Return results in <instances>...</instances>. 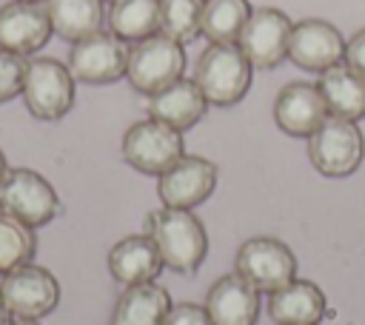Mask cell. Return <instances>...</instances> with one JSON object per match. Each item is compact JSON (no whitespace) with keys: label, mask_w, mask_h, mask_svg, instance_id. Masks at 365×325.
<instances>
[{"label":"cell","mask_w":365,"mask_h":325,"mask_svg":"<svg viewBox=\"0 0 365 325\" xmlns=\"http://www.w3.org/2000/svg\"><path fill=\"white\" fill-rule=\"evenodd\" d=\"M145 234L157 245L163 265L174 274H197L208 257V231L191 208H157L145 217Z\"/></svg>","instance_id":"obj_1"},{"label":"cell","mask_w":365,"mask_h":325,"mask_svg":"<svg viewBox=\"0 0 365 325\" xmlns=\"http://www.w3.org/2000/svg\"><path fill=\"white\" fill-rule=\"evenodd\" d=\"M197 88L208 100V105H237L254 80V66L245 60L237 43H208L205 51L194 63Z\"/></svg>","instance_id":"obj_2"},{"label":"cell","mask_w":365,"mask_h":325,"mask_svg":"<svg viewBox=\"0 0 365 325\" xmlns=\"http://www.w3.org/2000/svg\"><path fill=\"white\" fill-rule=\"evenodd\" d=\"M185 74V46L165 34H151L145 40H137L128 46V63H125V80L128 86L151 97L171 83L182 80Z\"/></svg>","instance_id":"obj_3"},{"label":"cell","mask_w":365,"mask_h":325,"mask_svg":"<svg viewBox=\"0 0 365 325\" xmlns=\"http://www.w3.org/2000/svg\"><path fill=\"white\" fill-rule=\"evenodd\" d=\"M74 74L66 63L54 57H31L26 60V77H23V103L34 120H63L74 105Z\"/></svg>","instance_id":"obj_4"},{"label":"cell","mask_w":365,"mask_h":325,"mask_svg":"<svg viewBox=\"0 0 365 325\" xmlns=\"http://www.w3.org/2000/svg\"><path fill=\"white\" fill-rule=\"evenodd\" d=\"M63 202L54 185L31 168H9L0 180V214H9L29 228H43L60 217Z\"/></svg>","instance_id":"obj_5"},{"label":"cell","mask_w":365,"mask_h":325,"mask_svg":"<svg viewBox=\"0 0 365 325\" xmlns=\"http://www.w3.org/2000/svg\"><path fill=\"white\" fill-rule=\"evenodd\" d=\"M308 157L311 165L331 180L351 177L365 157V137L354 120L325 117V123L308 137Z\"/></svg>","instance_id":"obj_6"},{"label":"cell","mask_w":365,"mask_h":325,"mask_svg":"<svg viewBox=\"0 0 365 325\" xmlns=\"http://www.w3.org/2000/svg\"><path fill=\"white\" fill-rule=\"evenodd\" d=\"M120 154L134 171L160 177L165 168H171L185 154V140H182V131L148 117L125 128Z\"/></svg>","instance_id":"obj_7"},{"label":"cell","mask_w":365,"mask_h":325,"mask_svg":"<svg viewBox=\"0 0 365 325\" xmlns=\"http://www.w3.org/2000/svg\"><path fill=\"white\" fill-rule=\"evenodd\" d=\"M234 271L259 294H274L297 279V257L282 239L257 234L237 248Z\"/></svg>","instance_id":"obj_8"},{"label":"cell","mask_w":365,"mask_h":325,"mask_svg":"<svg viewBox=\"0 0 365 325\" xmlns=\"http://www.w3.org/2000/svg\"><path fill=\"white\" fill-rule=\"evenodd\" d=\"M0 299L14 319H43L60 302V282L48 268L26 262L3 274Z\"/></svg>","instance_id":"obj_9"},{"label":"cell","mask_w":365,"mask_h":325,"mask_svg":"<svg viewBox=\"0 0 365 325\" xmlns=\"http://www.w3.org/2000/svg\"><path fill=\"white\" fill-rule=\"evenodd\" d=\"M125 63H128V43L120 40L117 34L100 29V31L71 43L66 66L77 83L108 86V83H117L120 77H125Z\"/></svg>","instance_id":"obj_10"},{"label":"cell","mask_w":365,"mask_h":325,"mask_svg":"<svg viewBox=\"0 0 365 325\" xmlns=\"http://www.w3.org/2000/svg\"><path fill=\"white\" fill-rule=\"evenodd\" d=\"M294 20L274 6H259L248 14L237 46L245 54V60L254 68H277L282 60H288V37H291Z\"/></svg>","instance_id":"obj_11"},{"label":"cell","mask_w":365,"mask_h":325,"mask_svg":"<svg viewBox=\"0 0 365 325\" xmlns=\"http://www.w3.org/2000/svg\"><path fill=\"white\" fill-rule=\"evenodd\" d=\"M288 60L302 71L319 74L345 60V37L331 20L322 17L297 20L288 37Z\"/></svg>","instance_id":"obj_12"},{"label":"cell","mask_w":365,"mask_h":325,"mask_svg":"<svg viewBox=\"0 0 365 325\" xmlns=\"http://www.w3.org/2000/svg\"><path fill=\"white\" fill-rule=\"evenodd\" d=\"M217 188V165L197 154H182L157 177V197L168 208H197Z\"/></svg>","instance_id":"obj_13"},{"label":"cell","mask_w":365,"mask_h":325,"mask_svg":"<svg viewBox=\"0 0 365 325\" xmlns=\"http://www.w3.org/2000/svg\"><path fill=\"white\" fill-rule=\"evenodd\" d=\"M51 20L46 3L37 0H9L0 6V48L20 57L37 54L51 40Z\"/></svg>","instance_id":"obj_14"},{"label":"cell","mask_w":365,"mask_h":325,"mask_svg":"<svg viewBox=\"0 0 365 325\" xmlns=\"http://www.w3.org/2000/svg\"><path fill=\"white\" fill-rule=\"evenodd\" d=\"M328 117V105L317 83L294 80L285 83L274 97V123L288 137H311Z\"/></svg>","instance_id":"obj_15"},{"label":"cell","mask_w":365,"mask_h":325,"mask_svg":"<svg viewBox=\"0 0 365 325\" xmlns=\"http://www.w3.org/2000/svg\"><path fill=\"white\" fill-rule=\"evenodd\" d=\"M205 308L214 325H257L259 291L248 285L237 271L222 274L205 294Z\"/></svg>","instance_id":"obj_16"},{"label":"cell","mask_w":365,"mask_h":325,"mask_svg":"<svg viewBox=\"0 0 365 325\" xmlns=\"http://www.w3.org/2000/svg\"><path fill=\"white\" fill-rule=\"evenodd\" d=\"M108 274L120 282V285H137V282H154L160 277L163 257L157 251V245L151 242L148 234H128L123 239H117L108 248L106 257Z\"/></svg>","instance_id":"obj_17"},{"label":"cell","mask_w":365,"mask_h":325,"mask_svg":"<svg viewBox=\"0 0 365 325\" xmlns=\"http://www.w3.org/2000/svg\"><path fill=\"white\" fill-rule=\"evenodd\" d=\"M268 316L274 325H319L331 316L325 291L311 279H291L279 291L268 294Z\"/></svg>","instance_id":"obj_18"},{"label":"cell","mask_w":365,"mask_h":325,"mask_svg":"<svg viewBox=\"0 0 365 325\" xmlns=\"http://www.w3.org/2000/svg\"><path fill=\"white\" fill-rule=\"evenodd\" d=\"M145 108H148V117H154V120H160L177 131H188L205 117L208 100L202 97V91L197 88L194 80L182 77V80L171 83L168 88L151 94Z\"/></svg>","instance_id":"obj_19"},{"label":"cell","mask_w":365,"mask_h":325,"mask_svg":"<svg viewBox=\"0 0 365 325\" xmlns=\"http://www.w3.org/2000/svg\"><path fill=\"white\" fill-rule=\"evenodd\" d=\"M171 311V296L157 282H137L125 285L117 296L108 325H165Z\"/></svg>","instance_id":"obj_20"},{"label":"cell","mask_w":365,"mask_h":325,"mask_svg":"<svg viewBox=\"0 0 365 325\" xmlns=\"http://www.w3.org/2000/svg\"><path fill=\"white\" fill-rule=\"evenodd\" d=\"M317 88L328 105L331 117L342 120H365V77H359L351 66L336 63L319 71Z\"/></svg>","instance_id":"obj_21"},{"label":"cell","mask_w":365,"mask_h":325,"mask_svg":"<svg viewBox=\"0 0 365 325\" xmlns=\"http://www.w3.org/2000/svg\"><path fill=\"white\" fill-rule=\"evenodd\" d=\"M43 3L51 20V31L66 43H77L103 29L106 20L103 0H43Z\"/></svg>","instance_id":"obj_22"},{"label":"cell","mask_w":365,"mask_h":325,"mask_svg":"<svg viewBox=\"0 0 365 325\" xmlns=\"http://www.w3.org/2000/svg\"><path fill=\"white\" fill-rule=\"evenodd\" d=\"M108 31L128 46L160 31V0H111L106 11Z\"/></svg>","instance_id":"obj_23"},{"label":"cell","mask_w":365,"mask_h":325,"mask_svg":"<svg viewBox=\"0 0 365 325\" xmlns=\"http://www.w3.org/2000/svg\"><path fill=\"white\" fill-rule=\"evenodd\" d=\"M251 11L248 0H202L200 34H205L208 43H237Z\"/></svg>","instance_id":"obj_24"},{"label":"cell","mask_w":365,"mask_h":325,"mask_svg":"<svg viewBox=\"0 0 365 325\" xmlns=\"http://www.w3.org/2000/svg\"><path fill=\"white\" fill-rule=\"evenodd\" d=\"M37 254V234L26 222L0 214V277L17 265L31 262Z\"/></svg>","instance_id":"obj_25"},{"label":"cell","mask_w":365,"mask_h":325,"mask_svg":"<svg viewBox=\"0 0 365 325\" xmlns=\"http://www.w3.org/2000/svg\"><path fill=\"white\" fill-rule=\"evenodd\" d=\"M202 0H160V34L188 46L200 37Z\"/></svg>","instance_id":"obj_26"},{"label":"cell","mask_w":365,"mask_h":325,"mask_svg":"<svg viewBox=\"0 0 365 325\" xmlns=\"http://www.w3.org/2000/svg\"><path fill=\"white\" fill-rule=\"evenodd\" d=\"M23 77H26V57L0 48V103L20 97Z\"/></svg>","instance_id":"obj_27"},{"label":"cell","mask_w":365,"mask_h":325,"mask_svg":"<svg viewBox=\"0 0 365 325\" xmlns=\"http://www.w3.org/2000/svg\"><path fill=\"white\" fill-rule=\"evenodd\" d=\"M165 325H214V319H211L208 308L200 302H177V305H171Z\"/></svg>","instance_id":"obj_28"},{"label":"cell","mask_w":365,"mask_h":325,"mask_svg":"<svg viewBox=\"0 0 365 325\" xmlns=\"http://www.w3.org/2000/svg\"><path fill=\"white\" fill-rule=\"evenodd\" d=\"M345 66H351L359 77H365V29L354 31L348 40H345Z\"/></svg>","instance_id":"obj_29"},{"label":"cell","mask_w":365,"mask_h":325,"mask_svg":"<svg viewBox=\"0 0 365 325\" xmlns=\"http://www.w3.org/2000/svg\"><path fill=\"white\" fill-rule=\"evenodd\" d=\"M11 322V314L6 311V305H3V299H0V325H9Z\"/></svg>","instance_id":"obj_30"},{"label":"cell","mask_w":365,"mask_h":325,"mask_svg":"<svg viewBox=\"0 0 365 325\" xmlns=\"http://www.w3.org/2000/svg\"><path fill=\"white\" fill-rule=\"evenodd\" d=\"M6 171H9V162H6V154H3V148H0V180L6 177Z\"/></svg>","instance_id":"obj_31"},{"label":"cell","mask_w":365,"mask_h":325,"mask_svg":"<svg viewBox=\"0 0 365 325\" xmlns=\"http://www.w3.org/2000/svg\"><path fill=\"white\" fill-rule=\"evenodd\" d=\"M9 325H40L37 319H11Z\"/></svg>","instance_id":"obj_32"},{"label":"cell","mask_w":365,"mask_h":325,"mask_svg":"<svg viewBox=\"0 0 365 325\" xmlns=\"http://www.w3.org/2000/svg\"><path fill=\"white\" fill-rule=\"evenodd\" d=\"M103 3H111V0H103Z\"/></svg>","instance_id":"obj_33"},{"label":"cell","mask_w":365,"mask_h":325,"mask_svg":"<svg viewBox=\"0 0 365 325\" xmlns=\"http://www.w3.org/2000/svg\"><path fill=\"white\" fill-rule=\"evenodd\" d=\"M37 3H43V0H37Z\"/></svg>","instance_id":"obj_34"}]
</instances>
